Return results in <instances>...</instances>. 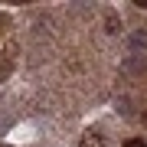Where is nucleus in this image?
Wrapping results in <instances>:
<instances>
[{
	"label": "nucleus",
	"instance_id": "obj_7",
	"mask_svg": "<svg viewBox=\"0 0 147 147\" xmlns=\"http://www.w3.org/2000/svg\"><path fill=\"white\" fill-rule=\"evenodd\" d=\"M144 121H147V111H144Z\"/></svg>",
	"mask_w": 147,
	"mask_h": 147
},
{
	"label": "nucleus",
	"instance_id": "obj_5",
	"mask_svg": "<svg viewBox=\"0 0 147 147\" xmlns=\"http://www.w3.org/2000/svg\"><path fill=\"white\" fill-rule=\"evenodd\" d=\"M124 147H147L144 137H131V141H124Z\"/></svg>",
	"mask_w": 147,
	"mask_h": 147
},
{
	"label": "nucleus",
	"instance_id": "obj_4",
	"mask_svg": "<svg viewBox=\"0 0 147 147\" xmlns=\"http://www.w3.org/2000/svg\"><path fill=\"white\" fill-rule=\"evenodd\" d=\"M105 26H108V33H118V30H121V23H118V16H108Z\"/></svg>",
	"mask_w": 147,
	"mask_h": 147
},
{
	"label": "nucleus",
	"instance_id": "obj_3",
	"mask_svg": "<svg viewBox=\"0 0 147 147\" xmlns=\"http://www.w3.org/2000/svg\"><path fill=\"white\" fill-rule=\"evenodd\" d=\"M82 147H105V137H101V131H85Z\"/></svg>",
	"mask_w": 147,
	"mask_h": 147
},
{
	"label": "nucleus",
	"instance_id": "obj_1",
	"mask_svg": "<svg viewBox=\"0 0 147 147\" xmlns=\"http://www.w3.org/2000/svg\"><path fill=\"white\" fill-rule=\"evenodd\" d=\"M121 72H124V75H141V72H147V59H141V56H131V59H124Z\"/></svg>",
	"mask_w": 147,
	"mask_h": 147
},
{
	"label": "nucleus",
	"instance_id": "obj_8",
	"mask_svg": "<svg viewBox=\"0 0 147 147\" xmlns=\"http://www.w3.org/2000/svg\"><path fill=\"white\" fill-rule=\"evenodd\" d=\"M3 147H10V144H3Z\"/></svg>",
	"mask_w": 147,
	"mask_h": 147
},
{
	"label": "nucleus",
	"instance_id": "obj_6",
	"mask_svg": "<svg viewBox=\"0 0 147 147\" xmlns=\"http://www.w3.org/2000/svg\"><path fill=\"white\" fill-rule=\"evenodd\" d=\"M134 7H141V10H147V0H134Z\"/></svg>",
	"mask_w": 147,
	"mask_h": 147
},
{
	"label": "nucleus",
	"instance_id": "obj_2",
	"mask_svg": "<svg viewBox=\"0 0 147 147\" xmlns=\"http://www.w3.org/2000/svg\"><path fill=\"white\" fill-rule=\"evenodd\" d=\"M127 46H131V49H144V53H147V30H134L131 36H127Z\"/></svg>",
	"mask_w": 147,
	"mask_h": 147
}]
</instances>
